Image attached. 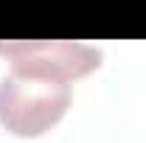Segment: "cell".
Masks as SVG:
<instances>
[{
	"mask_svg": "<svg viewBox=\"0 0 146 143\" xmlns=\"http://www.w3.org/2000/svg\"><path fill=\"white\" fill-rule=\"evenodd\" d=\"M70 81L9 70L0 79V126L17 138H39L70 109Z\"/></svg>",
	"mask_w": 146,
	"mask_h": 143,
	"instance_id": "6da1fadb",
	"label": "cell"
},
{
	"mask_svg": "<svg viewBox=\"0 0 146 143\" xmlns=\"http://www.w3.org/2000/svg\"><path fill=\"white\" fill-rule=\"evenodd\" d=\"M0 56L11 70L73 81L101 68V48L73 39H0Z\"/></svg>",
	"mask_w": 146,
	"mask_h": 143,
	"instance_id": "7a4b0ae2",
	"label": "cell"
}]
</instances>
